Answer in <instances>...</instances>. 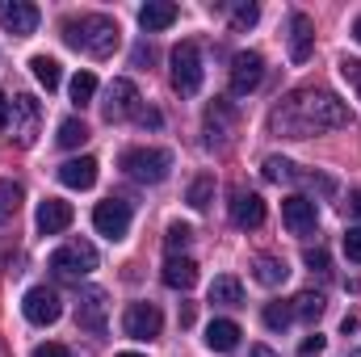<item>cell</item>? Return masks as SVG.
Returning <instances> with one entry per match:
<instances>
[{
  "mask_svg": "<svg viewBox=\"0 0 361 357\" xmlns=\"http://www.w3.org/2000/svg\"><path fill=\"white\" fill-rule=\"evenodd\" d=\"M324 345H328V341L315 332V337H307V341L298 345V357H319V353H324Z\"/></svg>",
  "mask_w": 361,
  "mask_h": 357,
  "instance_id": "39",
  "label": "cell"
},
{
  "mask_svg": "<svg viewBox=\"0 0 361 357\" xmlns=\"http://www.w3.org/2000/svg\"><path fill=\"white\" fill-rule=\"evenodd\" d=\"M59 181H63L68 189H92V185H97V160H92V156L63 160V164H59Z\"/></svg>",
  "mask_w": 361,
  "mask_h": 357,
  "instance_id": "18",
  "label": "cell"
},
{
  "mask_svg": "<svg viewBox=\"0 0 361 357\" xmlns=\"http://www.w3.org/2000/svg\"><path fill=\"white\" fill-rule=\"evenodd\" d=\"M47 265L55 269L59 277H85V273H92V269H97V248H92L89 240H72V244L55 248Z\"/></svg>",
  "mask_w": 361,
  "mask_h": 357,
  "instance_id": "5",
  "label": "cell"
},
{
  "mask_svg": "<svg viewBox=\"0 0 361 357\" xmlns=\"http://www.w3.org/2000/svg\"><path fill=\"white\" fill-rule=\"evenodd\" d=\"M349 214H357V219H361V189L349 198Z\"/></svg>",
  "mask_w": 361,
  "mask_h": 357,
  "instance_id": "42",
  "label": "cell"
},
{
  "mask_svg": "<svg viewBox=\"0 0 361 357\" xmlns=\"http://www.w3.org/2000/svg\"><path fill=\"white\" fill-rule=\"evenodd\" d=\"M210 198H214V177H206V173H202V177L189 185V206H193V210H206V206H210Z\"/></svg>",
  "mask_w": 361,
  "mask_h": 357,
  "instance_id": "31",
  "label": "cell"
},
{
  "mask_svg": "<svg viewBox=\"0 0 361 357\" xmlns=\"http://www.w3.org/2000/svg\"><path fill=\"white\" fill-rule=\"evenodd\" d=\"M105 315H109V298H105V290H85L80 294V303H76V324L85 328V332H101L105 328Z\"/></svg>",
  "mask_w": 361,
  "mask_h": 357,
  "instance_id": "16",
  "label": "cell"
},
{
  "mask_svg": "<svg viewBox=\"0 0 361 357\" xmlns=\"http://www.w3.org/2000/svg\"><path fill=\"white\" fill-rule=\"evenodd\" d=\"M257 17H261V8H257L252 0H244V4H235V8H231V25H235V30H252V25H257Z\"/></svg>",
  "mask_w": 361,
  "mask_h": 357,
  "instance_id": "34",
  "label": "cell"
},
{
  "mask_svg": "<svg viewBox=\"0 0 361 357\" xmlns=\"http://www.w3.org/2000/svg\"><path fill=\"white\" fill-rule=\"evenodd\" d=\"M202 80H206V68H202V51H197V42H177L173 47V89L180 97H193V92L202 89Z\"/></svg>",
  "mask_w": 361,
  "mask_h": 357,
  "instance_id": "4",
  "label": "cell"
},
{
  "mask_svg": "<svg viewBox=\"0 0 361 357\" xmlns=\"http://www.w3.org/2000/svg\"><path fill=\"white\" fill-rule=\"evenodd\" d=\"M8 114H13V139L21 147H34L38 143V126H42V105L30 92H17L8 101Z\"/></svg>",
  "mask_w": 361,
  "mask_h": 357,
  "instance_id": "6",
  "label": "cell"
},
{
  "mask_svg": "<svg viewBox=\"0 0 361 357\" xmlns=\"http://www.w3.org/2000/svg\"><path fill=\"white\" fill-rule=\"evenodd\" d=\"M177 4L173 0H147L143 8H139V25L147 30V34H156V30H169L173 21H177Z\"/></svg>",
  "mask_w": 361,
  "mask_h": 357,
  "instance_id": "19",
  "label": "cell"
},
{
  "mask_svg": "<svg viewBox=\"0 0 361 357\" xmlns=\"http://www.w3.org/2000/svg\"><path fill=\"white\" fill-rule=\"evenodd\" d=\"M341 76L353 85V92L361 97V59H341Z\"/></svg>",
  "mask_w": 361,
  "mask_h": 357,
  "instance_id": "35",
  "label": "cell"
},
{
  "mask_svg": "<svg viewBox=\"0 0 361 357\" xmlns=\"http://www.w3.org/2000/svg\"><path fill=\"white\" fill-rule=\"evenodd\" d=\"M252 277H257L261 286H281V282L290 277V269H286V261H281V257H257Z\"/></svg>",
  "mask_w": 361,
  "mask_h": 357,
  "instance_id": "25",
  "label": "cell"
},
{
  "mask_svg": "<svg viewBox=\"0 0 361 357\" xmlns=\"http://www.w3.org/2000/svg\"><path fill=\"white\" fill-rule=\"evenodd\" d=\"M4 126H8V97L0 92V131H4Z\"/></svg>",
  "mask_w": 361,
  "mask_h": 357,
  "instance_id": "40",
  "label": "cell"
},
{
  "mask_svg": "<svg viewBox=\"0 0 361 357\" xmlns=\"http://www.w3.org/2000/svg\"><path fill=\"white\" fill-rule=\"evenodd\" d=\"M21 311H25L30 324L47 328V324H55V320L63 315V303H59V294H55L51 286H30L25 298H21Z\"/></svg>",
  "mask_w": 361,
  "mask_h": 357,
  "instance_id": "9",
  "label": "cell"
},
{
  "mask_svg": "<svg viewBox=\"0 0 361 357\" xmlns=\"http://www.w3.org/2000/svg\"><path fill=\"white\" fill-rule=\"evenodd\" d=\"M231 223L240 231H257L265 223V202L257 193H248V189H235L231 193Z\"/></svg>",
  "mask_w": 361,
  "mask_h": 357,
  "instance_id": "15",
  "label": "cell"
},
{
  "mask_svg": "<svg viewBox=\"0 0 361 357\" xmlns=\"http://www.w3.org/2000/svg\"><path fill=\"white\" fill-rule=\"evenodd\" d=\"M311 51H315V25H311L307 13H294L290 17V59L294 63H307Z\"/></svg>",
  "mask_w": 361,
  "mask_h": 357,
  "instance_id": "17",
  "label": "cell"
},
{
  "mask_svg": "<svg viewBox=\"0 0 361 357\" xmlns=\"http://www.w3.org/2000/svg\"><path fill=\"white\" fill-rule=\"evenodd\" d=\"M63 38H68V47L85 51V55H92V59H109V55L118 51V42H122L118 21H114V17H105V13L68 17V21H63Z\"/></svg>",
  "mask_w": 361,
  "mask_h": 357,
  "instance_id": "2",
  "label": "cell"
},
{
  "mask_svg": "<svg viewBox=\"0 0 361 357\" xmlns=\"http://www.w3.org/2000/svg\"><path fill=\"white\" fill-rule=\"evenodd\" d=\"M92 92H97V76H92V72H76V76H72V101H76V105H89Z\"/></svg>",
  "mask_w": 361,
  "mask_h": 357,
  "instance_id": "33",
  "label": "cell"
},
{
  "mask_svg": "<svg viewBox=\"0 0 361 357\" xmlns=\"http://www.w3.org/2000/svg\"><path fill=\"white\" fill-rule=\"evenodd\" d=\"M302 261H307L311 273H328V253H324V248H307V257H302Z\"/></svg>",
  "mask_w": 361,
  "mask_h": 357,
  "instance_id": "37",
  "label": "cell"
},
{
  "mask_svg": "<svg viewBox=\"0 0 361 357\" xmlns=\"http://www.w3.org/2000/svg\"><path fill=\"white\" fill-rule=\"evenodd\" d=\"M193 244V227L189 223H169V231H164V248H169V257H177Z\"/></svg>",
  "mask_w": 361,
  "mask_h": 357,
  "instance_id": "30",
  "label": "cell"
},
{
  "mask_svg": "<svg viewBox=\"0 0 361 357\" xmlns=\"http://www.w3.org/2000/svg\"><path fill=\"white\" fill-rule=\"evenodd\" d=\"M30 357H72L68 345H55V341H47V345H34V353Z\"/></svg>",
  "mask_w": 361,
  "mask_h": 357,
  "instance_id": "38",
  "label": "cell"
},
{
  "mask_svg": "<svg viewBox=\"0 0 361 357\" xmlns=\"http://www.w3.org/2000/svg\"><path fill=\"white\" fill-rule=\"evenodd\" d=\"M38 4H30V0H0V25L8 30V34H17V38H30L34 30H38Z\"/></svg>",
  "mask_w": 361,
  "mask_h": 357,
  "instance_id": "11",
  "label": "cell"
},
{
  "mask_svg": "<svg viewBox=\"0 0 361 357\" xmlns=\"http://www.w3.org/2000/svg\"><path fill=\"white\" fill-rule=\"evenodd\" d=\"M345 257L361 265V227H349V231H345Z\"/></svg>",
  "mask_w": 361,
  "mask_h": 357,
  "instance_id": "36",
  "label": "cell"
},
{
  "mask_svg": "<svg viewBox=\"0 0 361 357\" xmlns=\"http://www.w3.org/2000/svg\"><path fill=\"white\" fill-rule=\"evenodd\" d=\"M72 202H63V198H47V202H38V214H34V227L42 231V236H59V231H68L72 227Z\"/></svg>",
  "mask_w": 361,
  "mask_h": 357,
  "instance_id": "14",
  "label": "cell"
},
{
  "mask_svg": "<svg viewBox=\"0 0 361 357\" xmlns=\"http://www.w3.org/2000/svg\"><path fill=\"white\" fill-rule=\"evenodd\" d=\"M261 173H265V181H273V185H286V181H298V169L286 160V156H269L265 164H261Z\"/></svg>",
  "mask_w": 361,
  "mask_h": 357,
  "instance_id": "27",
  "label": "cell"
},
{
  "mask_svg": "<svg viewBox=\"0 0 361 357\" xmlns=\"http://www.w3.org/2000/svg\"><path fill=\"white\" fill-rule=\"evenodd\" d=\"M261 80H265V59L257 51H240L231 59V92L235 97H248V92L261 89Z\"/></svg>",
  "mask_w": 361,
  "mask_h": 357,
  "instance_id": "10",
  "label": "cell"
},
{
  "mask_svg": "<svg viewBox=\"0 0 361 357\" xmlns=\"http://www.w3.org/2000/svg\"><path fill=\"white\" fill-rule=\"evenodd\" d=\"M122 169L139 185H160L173 173V156L164 147H130V152H122Z\"/></svg>",
  "mask_w": 361,
  "mask_h": 357,
  "instance_id": "3",
  "label": "cell"
},
{
  "mask_svg": "<svg viewBox=\"0 0 361 357\" xmlns=\"http://www.w3.org/2000/svg\"><path fill=\"white\" fill-rule=\"evenodd\" d=\"M248 357H277V353H273L269 345H252V349H248Z\"/></svg>",
  "mask_w": 361,
  "mask_h": 357,
  "instance_id": "41",
  "label": "cell"
},
{
  "mask_svg": "<svg viewBox=\"0 0 361 357\" xmlns=\"http://www.w3.org/2000/svg\"><path fill=\"white\" fill-rule=\"evenodd\" d=\"M160 328H164V315H160L156 303H130V307L122 311V332H126L130 341H156Z\"/></svg>",
  "mask_w": 361,
  "mask_h": 357,
  "instance_id": "8",
  "label": "cell"
},
{
  "mask_svg": "<svg viewBox=\"0 0 361 357\" xmlns=\"http://www.w3.org/2000/svg\"><path fill=\"white\" fill-rule=\"evenodd\" d=\"M273 131L290 139H311L319 131L349 126V109L332 97L328 89H294L277 109H273Z\"/></svg>",
  "mask_w": 361,
  "mask_h": 357,
  "instance_id": "1",
  "label": "cell"
},
{
  "mask_svg": "<svg viewBox=\"0 0 361 357\" xmlns=\"http://www.w3.org/2000/svg\"><path fill=\"white\" fill-rule=\"evenodd\" d=\"M290 320H294V307L290 303H269L265 307V328H273V332L290 328Z\"/></svg>",
  "mask_w": 361,
  "mask_h": 357,
  "instance_id": "32",
  "label": "cell"
},
{
  "mask_svg": "<svg viewBox=\"0 0 361 357\" xmlns=\"http://www.w3.org/2000/svg\"><path fill=\"white\" fill-rule=\"evenodd\" d=\"M235 345H240V324H235V320H210V328H206V349L231 353Z\"/></svg>",
  "mask_w": 361,
  "mask_h": 357,
  "instance_id": "20",
  "label": "cell"
},
{
  "mask_svg": "<svg viewBox=\"0 0 361 357\" xmlns=\"http://www.w3.org/2000/svg\"><path fill=\"white\" fill-rule=\"evenodd\" d=\"M118 357H143V353H118Z\"/></svg>",
  "mask_w": 361,
  "mask_h": 357,
  "instance_id": "44",
  "label": "cell"
},
{
  "mask_svg": "<svg viewBox=\"0 0 361 357\" xmlns=\"http://www.w3.org/2000/svg\"><path fill=\"white\" fill-rule=\"evenodd\" d=\"M290 307H294V315H298V320L315 324V320L324 315V307H328V303H324V294H315V290H302V294H298Z\"/></svg>",
  "mask_w": 361,
  "mask_h": 357,
  "instance_id": "26",
  "label": "cell"
},
{
  "mask_svg": "<svg viewBox=\"0 0 361 357\" xmlns=\"http://www.w3.org/2000/svg\"><path fill=\"white\" fill-rule=\"evenodd\" d=\"M281 223L290 227V236H311V231H315V223H319V210H315V202H311V198L294 193V198H286V202H281Z\"/></svg>",
  "mask_w": 361,
  "mask_h": 357,
  "instance_id": "13",
  "label": "cell"
},
{
  "mask_svg": "<svg viewBox=\"0 0 361 357\" xmlns=\"http://www.w3.org/2000/svg\"><path fill=\"white\" fill-rule=\"evenodd\" d=\"M92 227H97V236H105V240H126V231H130V202H122V198L97 202Z\"/></svg>",
  "mask_w": 361,
  "mask_h": 357,
  "instance_id": "7",
  "label": "cell"
},
{
  "mask_svg": "<svg viewBox=\"0 0 361 357\" xmlns=\"http://www.w3.org/2000/svg\"><path fill=\"white\" fill-rule=\"evenodd\" d=\"M193 282H197V265L189 257H169L164 261V286L169 290H189Z\"/></svg>",
  "mask_w": 361,
  "mask_h": 357,
  "instance_id": "21",
  "label": "cell"
},
{
  "mask_svg": "<svg viewBox=\"0 0 361 357\" xmlns=\"http://www.w3.org/2000/svg\"><path fill=\"white\" fill-rule=\"evenodd\" d=\"M30 72H34V80H38L47 92H55L59 80H63V72H59V63H55L51 55H34V59H30Z\"/></svg>",
  "mask_w": 361,
  "mask_h": 357,
  "instance_id": "24",
  "label": "cell"
},
{
  "mask_svg": "<svg viewBox=\"0 0 361 357\" xmlns=\"http://www.w3.org/2000/svg\"><path fill=\"white\" fill-rule=\"evenodd\" d=\"M353 38H357V42H361V17H357V21H353Z\"/></svg>",
  "mask_w": 361,
  "mask_h": 357,
  "instance_id": "43",
  "label": "cell"
},
{
  "mask_svg": "<svg viewBox=\"0 0 361 357\" xmlns=\"http://www.w3.org/2000/svg\"><path fill=\"white\" fill-rule=\"evenodd\" d=\"M55 139H59V147H80V143L89 139V126H85L80 118H63V122H59V135H55Z\"/></svg>",
  "mask_w": 361,
  "mask_h": 357,
  "instance_id": "28",
  "label": "cell"
},
{
  "mask_svg": "<svg viewBox=\"0 0 361 357\" xmlns=\"http://www.w3.org/2000/svg\"><path fill=\"white\" fill-rule=\"evenodd\" d=\"M139 89H135V80H114L109 92H105V118L109 122H122V118H139Z\"/></svg>",
  "mask_w": 361,
  "mask_h": 357,
  "instance_id": "12",
  "label": "cell"
},
{
  "mask_svg": "<svg viewBox=\"0 0 361 357\" xmlns=\"http://www.w3.org/2000/svg\"><path fill=\"white\" fill-rule=\"evenodd\" d=\"M17 206H21V185L17 181H0V227L17 214Z\"/></svg>",
  "mask_w": 361,
  "mask_h": 357,
  "instance_id": "29",
  "label": "cell"
},
{
  "mask_svg": "<svg viewBox=\"0 0 361 357\" xmlns=\"http://www.w3.org/2000/svg\"><path fill=\"white\" fill-rule=\"evenodd\" d=\"M231 122H235V109H231L227 101H214V105L206 109V131H210V143H214V135H219V143H223V135L231 131Z\"/></svg>",
  "mask_w": 361,
  "mask_h": 357,
  "instance_id": "23",
  "label": "cell"
},
{
  "mask_svg": "<svg viewBox=\"0 0 361 357\" xmlns=\"http://www.w3.org/2000/svg\"><path fill=\"white\" fill-rule=\"evenodd\" d=\"M210 303H219V307H240V303H244V286H240V277H231V273L214 277V282H210Z\"/></svg>",
  "mask_w": 361,
  "mask_h": 357,
  "instance_id": "22",
  "label": "cell"
}]
</instances>
